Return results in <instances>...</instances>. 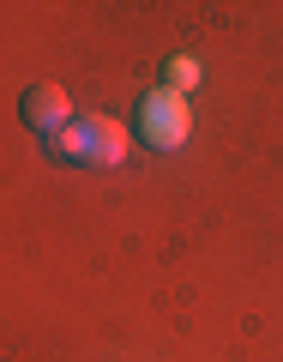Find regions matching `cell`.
Masks as SVG:
<instances>
[{"label": "cell", "instance_id": "cell-1", "mask_svg": "<svg viewBox=\"0 0 283 362\" xmlns=\"http://www.w3.org/2000/svg\"><path fill=\"white\" fill-rule=\"evenodd\" d=\"M49 151L78 169H115V163H127V127L109 115H90V121H73L66 133H54Z\"/></svg>", "mask_w": 283, "mask_h": 362}, {"label": "cell", "instance_id": "cell-2", "mask_svg": "<svg viewBox=\"0 0 283 362\" xmlns=\"http://www.w3.org/2000/svg\"><path fill=\"white\" fill-rule=\"evenodd\" d=\"M187 133H193V109H187V97H175L169 85H157V90L139 97V145H151V151H175V145H187Z\"/></svg>", "mask_w": 283, "mask_h": 362}, {"label": "cell", "instance_id": "cell-3", "mask_svg": "<svg viewBox=\"0 0 283 362\" xmlns=\"http://www.w3.org/2000/svg\"><path fill=\"white\" fill-rule=\"evenodd\" d=\"M18 109H25V127L30 133H49V139L73 127V97H66L61 85H30Z\"/></svg>", "mask_w": 283, "mask_h": 362}, {"label": "cell", "instance_id": "cell-4", "mask_svg": "<svg viewBox=\"0 0 283 362\" xmlns=\"http://www.w3.org/2000/svg\"><path fill=\"white\" fill-rule=\"evenodd\" d=\"M199 78H205L199 54H169V66H163V85L175 90V97H193V90H199Z\"/></svg>", "mask_w": 283, "mask_h": 362}]
</instances>
